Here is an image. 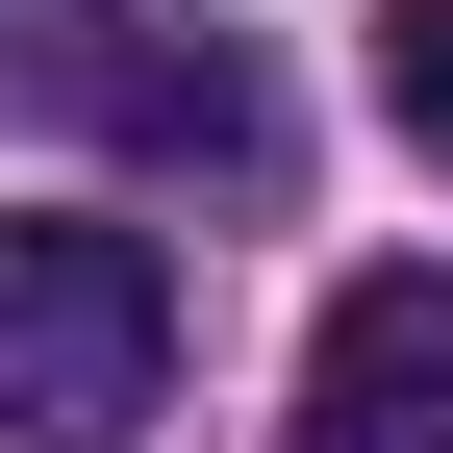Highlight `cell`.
<instances>
[{
  "label": "cell",
  "mask_w": 453,
  "mask_h": 453,
  "mask_svg": "<svg viewBox=\"0 0 453 453\" xmlns=\"http://www.w3.org/2000/svg\"><path fill=\"white\" fill-rule=\"evenodd\" d=\"M151 378H177V277H151V226H101V202L0 226V428H26V453H127Z\"/></svg>",
  "instance_id": "6da1fadb"
},
{
  "label": "cell",
  "mask_w": 453,
  "mask_h": 453,
  "mask_svg": "<svg viewBox=\"0 0 453 453\" xmlns=\"http://www.w3.org/2000/svg\"><path fill=\"white\" fill-rule=\"evenodd\" d=\"M76 101H101V127H151V151H202V177H252V151H277V101L226 76V50H202V76H151V50H76Z\"/></svg>",
  "instance_id": "3957f363"
},
{
  "label": "cell",
  "mask_w": 453,
  "mask_h": 453,
  "mask_svg": "<svg viewBox=\"0 0 453 453\" xmlns=\"http://www.w3.org/2000/svg\"><path fill=\"white\" fill-rule=\"evenodd\" d=\"M378 101H403V151H453V0H378Z\"/></svg>",
  "instance_id": "277c9868"
},
{
  "label": "cell",
  "mask_w": 453,
  "mask_h": 453,
  "mask_svg": "<svg viewBox=\"0 0 453 453\" xmlns=\"http://www.w3.org/2000/svg\"><path fill=\"white\" fill-rule=\"evenodd\" d=\"M303 453H453V277H428V252L327 277V327H303Z\"/></svg>",
  "instance_id": "7a4b0ae2"
}]
</instances>
